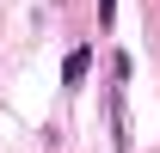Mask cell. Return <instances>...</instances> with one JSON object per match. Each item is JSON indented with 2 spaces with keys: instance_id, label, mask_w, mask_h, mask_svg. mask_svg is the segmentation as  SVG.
I'll use <instances>...</instances> for the list:
<instances>
[{
  "instance_id": "obj_2",
  "label": "cell",
  "mask_w": 160,
  "mask_h": 153,
  "mask_svg": "<svg viewBox=\"0 0 160 153\" xmlns=\"http://www.w3.org/2000/svg\"><path fill=\"white\" fill-rule=\"evenodd\" d=\"M86 67H92V49H74V55L62 61V80H68V86H80V80H86Z\"/></svg>"
},
{
  "instance_id": "obj_1",
  "label": "cell",
  "mask_w": 160,
  "mask_h": 153,
  "mask_svg": "<svg viewBox=\"0 0 160 153\" xmlns=\"http://www.w3.org/2000/svg\"><path fill=\"white\" fill-rule=\"evenodd\" d=\"M111 153H129V116H123V86H111Z\"/></svg>"
},
{
  "instance_id": "obj_3",
  "label": "cell",
  "mask_w": 160,
  "mask_h": 153,
  "mask_svg": "<svg viewBox=\"0 0 160 153\" xmlns=\"http://www.w3.org/2000/svg\"><path fill=\"white\" fill-rule=\"evenodd\" d=\"M99 19H105V25L117 19V0H99Z\"/></svg>"
}]
</instances>
